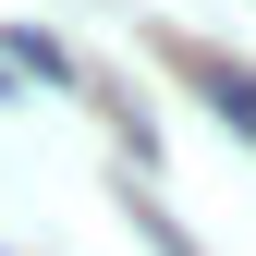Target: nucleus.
<instances>
[{
  "instance_id": "1",
  "label": "nucleus",
  "mask_w": 256,
  "mask_h": 256,
  "mask_svg": "<svg viewBox=\"0 0 256 256\" xmlns=\"http://www.w3.org/2000/svg\"><path fill=\"white\" fill-rule=\"evenodd\" d=\"M171 61H183V86H196L232 134H256V74H244V61H220V49H171Z\"/></svg>"
}]
</instances>
